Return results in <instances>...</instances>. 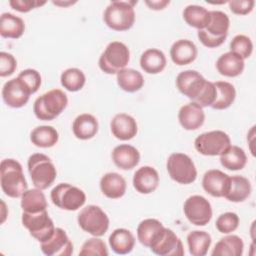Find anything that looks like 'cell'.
<instances>
[{
	"instance_id": "1",
	"label": "cell",
	"mask_w": 256,
	"mask_h": 256,
	"mask_svg": "<svg viewBox=\"0 0 256 256\" xmlns=\"http://www.w3.org/2000/svg\"><path fill=\"white\" fill-rule=\"evenodd\" d=\"M176 87L184 96L199 104L202 108L211 107L215 101L214 82L206 80L196 70H185L176 77Z\"/></svg>"
},
{
	"instance_id": "2",
	"label": "cell",
	"mask_w": 256,
	"mask_h": 256,
	"mask_svg": "<svg viewBox=\"0 0 256 256\" xmlns=\"http://www.w3.org/2000/svg\"><path fill=\"white\" fill-rule=\"evenodd\" d=\"M0 184L4 194L11 198H21L28 189L22 165L17 160L8 158L1 161Z\"/></svg>"
},
{
	"instance_id": "3",
	"label": "cell",
	"mask_w": 256,
	"mask_h": 256,
	"mask_svg": "<svg viewBox=\"0 0 256 256\" xmlns=\"http://www.w3.org/2000/svg\"><path fill=\"white\" fill-rule=\"evenodd\" d=\"M230 19L228 15L219 10L210 11V20L203 30H198L197 37L200 42L208 48L221 46L228 35Z\"/></svg>"
},
{
	"instance_id": "4",
	"label": "cell",
	"mask_w": 256,
	"mask_h": 256,
	"mask_svg": "<svg viewBox=\"0 0 256 256\" xmlns=\"http://www.w3.org/2000/svg\"><path fill=\"white\" fill-rule=\"evenodd\" d=\"M68 97L61 89H51L34 101L33 112L42 121H51L58 117L67 107Z\"/></svg>"
},
{
	"instance_id": "5",
	"label": "cell",
	"mask_w": 256,
	"mask_h": 256,
	"mask_svg": "<svg viewBox=\"0 0 256 256\" xmlns=\"http://www.w3.org/2000/svg\"><path fill=\"white\" fill-rule=\"evenodd\" d=\"M137 1H112L105 9L103 20L115 31H127L135 22L134 5Z\"/></svg>"
},
{
	"instance_id": "6",
	"label": "cell",
	"mask_w": 256,
	"mask_h": 256,
	"mask_svg": "<svg viewBox=\"0 0 256 256\" xmlns=\"http://www.w3.org/2000/svg\"><path fill=\"white\" fill-rule=\"evenodd\" d=\"M27 167L35 188L45 190L54 183L57 170L47 155L42 153L30 155L27 161Z\"/></svg>"
},
{
	"instance_id": "7",
	"label": "cell",
	"mask_w": 256,
	"mask_h": 256,
	"mask_svg": "<svg viewBox=\"0 0 256 256\" xmlns=\"http://www.w3.org/2000/svg\"><path fill=\"white\" fill-rule=\"evenodd\" d=\"M129 60V48L120 41H112L102 52L98 65L106 74H117L120 70L126 68Z\"/></svg>"
},
{
	"instance_id": "8",
	"label": "cell",
	"mask_w": 256,
	"mask_h": 256,
	"mask_svg": "<svg viewBox=\"0 0 256 256\" xmlns=\"http://www.w3.org/2000/svg\"><path fill=\"white\" fill-rule=\"evenodd\" d=\"M52 203L66 211H76L86 202V195L83 190L69 183H59L50 192Z\"/></svg>"
},
{
	"instance_id": "9",
	"label": "cell",
	"mask_w": 256,
	"mask_h": 256,
	"mask_svg": "<svg viewBox=\"0 0 256 256\" xmlns=\"http://www.w3.org/2000/svg\"><path fill=\"white\" fill-rule=\"evenodd\" d=\"M166 168L170 178L179 184H191L197 178V169L194 162L184 153L175 152L170 154Z\"/></svg>"
},
{
	"instance_id": "10",
	"label": "cell",
	"mask_w": 256,
	"mask_h": 256,
	"mask_svg": "<svg viewBox=\"0 0 256 256\" xmlns=\"http://www.w3.org/2000/svg\"><path fill=\"white\" fill-rule=\"evenodd\" d=\"M77 221L83 231L95 237L103 236L109 228L107 214L97 205H88L82 208Z\"/></svg>"
},
{
	"instance_id": "11",
	"label": "cell",
	"mask_w": 256,
	"mask_h": 256,
	"mask_svg": "<svg viewBox=\"0 0 256 256\" xmlns=\"http://www.w3.org/2000/svg\"><path fill=\"white\" fill-rule=\"evenodd\" d=\"M230 145L229 135L221 130L204 132L194 140L196 151L204 156H220Z\"/></svg>"
},
{
	"instance_id": "12",
	"label": "cell",
	"mask_w": 256,
	"mask_h": 256,
	"mask_svg": "<svg viewBox=\"0 0 256 256\" xmlns=\"http://www.w3.org/2000/svg\"><path fill=\"white\" fill-rule=\"evenodd\" d=\"M21 221L30 235L40 243L49 239L55 231L53 220L49 217L47 210L37 213L23 212Z\"/></svg>"
},
{
	"instance_id": "13",
	"label": "cell",
	"mask_w": 256,
	"mask_h": 256,
	"mask_svg": "<svg viewBox=\"0 0 256 256\" xmlns=\"http://www.w3.org/2000/svg\"><path fill=\"white\" fill-rule=\"evenodd\" d=\"M183 211L187 220L196 226L207 225L213 214L210 202L201 195L188 197L184 202Z\"/></svg>"
},
{
	"instance_id": "14",
	"label": "cell",
	"mask_w": 256,
	"mask_h": 256,
	"mask_svg": "<svg viewBox=\"0 0 256 256\" xmlns=\"http://www.w3.org/2000/svg\"><path fill=\"white\" fill-rule=\"evenodd\" d=\"M43 254L47 256H70L73 253V244L62 228H55L52 236L40 243Z\"/></svg>"
},
{
	"instance_id": "15",
	"label": "cell",
	"mask_w": 256,
	"mask_h": 256,
	"mask_svg": "<svg viewBox=\"0 0 256 256\" xmlns=\"http://www.w3.org/2000/svg\"><path fill=\"white\" fill-rule=\"evenodd\" d=\"M166 227L154 218H147L142 220L137 227V239L139 242L151 249L163 236Z\"/></svg>"
},
{
	"instance_id": "16",
	"label": "cell",
	"mask_w": 256,
	"mask_h": 256,
	"mask_svg": "<svg viewBox=\"0 0 256 256\" xmlns=\"http://www.w3.org/2000/svg\"><path fill=\"white\" fill-rule=\"evenodd\" d=\"M2 98L7 106L11 108H21L29 101L30 94L16 77L8 80L3 85Z\"/></svg>"
},
{
	"instance_id": "17",
	"label": "cell",
	"mask_w": 256,
	"mask_h": 256,
	"mask_svg": "<svg viewBox=\"0 0 256 256\" xmlns=\"http://www.w3.org/2000/svg\"><path fill=\"white\" fill-rule=\"evenodd\" d=\"M230 176L218 169H210L205 172L202 178V187L209 195L213 197H224L228 186Z\"/></svg>"
},
{
	"instance_id": "18",
	"label": "cell",
	"mask_w": 256,
	"mask_h": 256,
	"mask_svg": "<svg viewBox=\"0 0 256 256\" xmlns=\"http://www.w3.org/2000/svg\"><path fill=\"white\" fill-rule=\"evenodd\" d=\"M110 128L113 136L121 141L131 140L138 132L136 120L126 113L116 114L110 122Z\"/></svg>"
},
{
	"instance_id": "19",
	"label": "cell",
	"mask_w": 256,
	"mask_h": 256,
	"mask_svg": "<svg viewBox=\"0 0 256 256\" xmlns=\"http://www.w3.org/2000/svg\"><path fill=\"white\" fill-rule=\"evenodd\" d=\"M178 120L185 130H197L204 124L205 113L199 104L191 101L180 108L178 112Z\"/></svg>"
},
{
	"instance_id": "20",
	"label": "cell",
	"mask_w": 256,
	"mask_h": 256,
	"mask_svg": "<svg viewBox=\"0 0 256 256\" xmlns=\"http://www.w3.org/2000/svg\"><path fill=\"white\" fill-rule=\"evenodd\" d=\"M159 174L151 166H142L136 170L133 176V186L140 194H150L154 192L159 185Z\"/></svg>"
},
{
	"instance_id": "21",
	"label": "cell",
	"mask_w": 256,
	"mask_h": 256,
	"mask_svg": "<svg viewBox=\"0 0 256 256\" xmlns=\"http://www.w3.org/2000/svg\"><path fill=\"white\" fill-rule=\"evenodd\" d=\"M150 250L160 256H182L185 253L182 241L169 228L165 229L162 238Z\"/></svg>"
},
{
	"instance_id": "22",
	"label": "cell",
	"mask_w": 256,
	"mask_h": 256,
	"mask_svg": "<svg viewBox=\"0 0 256 256\" xmlns=\"http://www.w3.org/2000/svg\"><path fill=\"white\" fill-rule=\"evenodd\" d=\"M198 55L197 46L188 39H179L175 41L170 48L171 60L179 66L192 63Z\"/></svg>"
},
{
	"instance_id": "23",
	"label": "cell",
	"mask_w": 256,
	"mask_h": 256,
	"mask_svg": "<svg viewBox=\"0 0 256 256\" xmlns=\"http://www.w3.org/2000/svg\"><path fill=\"white\" fill-rule=\"evenodd\" d=\"M112 160L114 164L122 170H131L140 162V153L132 145L120 144L112 151Z\"/></svg>"
},
{
	"instance_id": "24",
	"label": "cell",
	"mask_w": 256,
	"mask_h": 256,
	"mask_svg": "<svg viewBox=\"0 0 256 256\" xmlns=\"http://www.w3.org/2000/svg\"><path fill=\"white\" fill-rule=\"evenodd\" d=\"M100 189L103 195L109 199H119L124 196L127 188L126 180L116 172H108L100 179Z\"/></svg>"
},
{
	"instance_id": "25",
	"label": "cell",
	"mask_w": 256,
	"mask_h": 256,
	"mask_svg": "<svg viewBox=\"0 0 256 256\" xmlns=\"http://www.w3.org/2000/svg\"><path fill=\"white\" fill-rule=\"evenodd\" d=\"M245 68L244 59L229 51L222 54L216 61L217 71L225 77H237Z\"/></svg>"
},
{
	"instance_id": "26",
	"label": "cell",
	"mask_w": 256,
	"mask_h": 256,
	"mask_svg": "<svg viewBox=\"0 0 256 256\" xmlns=\"http://www.w3.org/2000/svg\"><path fill=\"white\" fill-rule=\"evenodd\" d=\"M99 129L97 119L89 113L78 115L72 124V131L76 138L80 140H88L93 138Z\"/></svg>"
},
{
	"instance_id": "27",
	"label": "cell",
	"mask_w": 256,
	"mask_h": 256,
	"mask_svg": "<svg viewBox=\"0 0 256 256\" xmlns=\"http://www.w3.org/2000/svg\"><path fill=\"white\" fill-rule=\"evenodd\" d=\"M251 191V183L246 177L240 175L230 176L229 186L224 198L234 203L243 202L250 196Z\"/></svg>"
},
{
	"instance_id": "28",
	"label": "cell",
	"mask_w": 256,
	"mask_h": 256,
	"mask_svg": "<svg viewBox=\"0 0 256 256\" xmlns=\"http://www.w3.org/2000/svg\"><path fill=\"white\" fill-rule=\"evenodd\" d=\"M166 56L157 48L145 50L140 57V67L148 74H158L166 67Z\"/></svg>"
},
{
	"instance_id": "29",
	"label": "cell",
	"mask_w": 256,
	"mask_h": 256,
	"mask_svg": "<svg viewBox=\"0 0 256 256\" xmlns=\"http://www.w3.org/2000/svg\"><path fill=\"white\" fill-rule=\"evenodd\" d=\"M111 249L119 255L130 253L135 246V237L131 231L125 228L115 229L109 236Z\"/></svg>"
},
{
	"instance_id": "30",
	"label": "cell",
	"mask_w": 256,
	"mask_h": 256,
	"mask_svg": "<svg viewBox=\"0 0 256 256\" xmlns=\"http://www.w3.org/2000/svg\"><path fill=\"white\" fill-rule=\"evenodd\" d=\"M25 31V23L22 18L12 13H2L0 17V35L3 38L18 39Z\"/></svg>"
},
{
	"instance_id": "31",
	"label": "cell",
	"mask_w": 256,
	"mask_h": 256,
	"mask_svg": "<svg viewBox=\"0 0 256 256\" xmlns=\"http://www.w3.org/2000/svg\"><path fill=\"white\" fill-rule=\"evenodd\" d=\"M20 205L22 211L26 213H37L47 210L48 207L44 193L38 188L27 189L21 196Z\"/></svg>"
},
{
	"instance_id": "32",
	"label": "cell",
	"mask_w": 256,
	"mask_h": 256,
	"mask_svg": "<svg viewBox=\"0 0 256 256\" xmlns=\"http://www.w3.org/2000/svg\"><path fill=\"white\" fill-rule=\"evenodd\" d=\"M244 250L243 240L237 235H227L215 245L212 256H241Z\"/></svg>"
},
{
	"instance_id": "33",
	"label": "cell",
	"mask_w": 256,
	"mask_h": 256,
	"mask_svg": "<svg viewBox=\"0 0 256 256\" xmlns=\"http://www.w3.org/2000/svg\"><path fill=\"white\" fill-rule=\"evenodd\" d=\"M118 86L125 92L134 93L139 91L144 85L143 75L132 68H124L116 74Z\"/></svg>"
},
{
	"instance_id": "34",
	"label": "cell",
	"mask_w": 256,
	"mask_h": 256,
	"mask_svg": "<svg viewBox=\"0 0 256 256\" xmlns=\"http://www.w3.org/2000/svg\"><path fill=\"white\" fill-rule=\"evenodd\" d=\"M59 140V133L49 125H41L35 127L30 134V141L36 147L50 148L53 147Z\"/></svg>"
},
{
	"instance_id": "35",
	"label": "cell",
	"mask_w": 256,
	"mask_h": 256,
	"mask_svg": "<svg viewBox=\"0 0 256 256\" xmlns=\"http://www.w3.org/2000/svg\"><path fill=\"white\" fill-rule=\"evenodd\" d=\"M220 163L228 170L238 171L245 167L247 163V155L239 146L230 145L220 155Z\"/></svg>"
},
{
	"instance_id": "36",
	"label": "cell",
	"mask_w": 256,
	"mask_h": 256,
	"mask_svg": "<svg viewBox=\"0 0 256 256\" xmlns=\"http://www.w3.org/2000/svg\"><path fill=\"white\" fill-rule=\"evenodd\" d=\"M216 88V97L211 108L215 110H224L229 108L236 98V90L234 85L227 81L214 82Z\"/></svg>"
},
{
	"instance_id": "37",
	"label": "cell",
	"mask_w": 256,
	"mask_h": 256,
	"mask_svg": "<svg viewBox=\"0 0 256 256\" xmlns=\"http://www.w3.org/2000/svg\"><path fill=\"white\" fill-rule=\"evenodd\" d=\"M211 235L206 231L194 230L187 235V245L192 256H205L211 246Z\"/></svg>"
},
{
	"instance_id": "38",
	"label": "cell",
	"mask_w": 256,
	"mask_h": 256,
	"mask_svg": "<svg viewBox=\"0 0 256 256\" xmlns=\"http://www.w3.org/2000/svg\"><path fill=\"white\" fill-rule=\"evenodd\" d=\"M183 19L189 26L203 30L209 23L210 11L200 5H188L183 10Z\"/></svg>"
},
{
	"instance_id": "39",
	"label": "cell",
	"mask_w": 256,
	"mask_h": 256,
	"mask_svg": "<svg viewBox=\"0 0 256 256\" xmlns=\"http://www.w3.org/2000/svg\"><path fill=\"white\" fill-rule=\"evenodd\" d=\"M60 82L67 91L77 92L84 87L86 77L82 70L78 68H68L62 72Z\"/></svg>"
},
{
	"instance_id": "40",
	"label": "cell",
	"mask_w": 256,
	"mask_h": 256,
	"mask_svg": "<svg viewBox=\"0 0 256 256\" xmlns=\"http://www.w3.org/2000/svg\"><path fill=\"white\" fill-rule=\"evenodd\" d=\"M230 51L245 60L249 58L253 52V43L246 35H236L230 42Z\"/></svg>"
},
{
	"instance_id": "41",
	"label": "cell",
	"mask_w": 256,
	"mask_h": 256,
	"mask_svg": "<svg viewBox=\"0 0 256 256\" xmlns=\"http://www.w3.org/2000/svg\"><path fill=\"white\" fill-rule=\"evenodd\" d=\"M17 78L22 83V85L25 87V89L29 92V94H34L38 91V89L41 86V75L40 73L35 69H25L22 70Z\"/></svg>"
},
{
	"instance_id": "42",
	"label": "cell",
	"mask_w": 256,
	"mask_h": 256,
	"mask_svg": "<svg viewBox=\"0 0 256 256\" xmlns=\"http://www.w3.org/2000/svg\"><path fill=\"white\" fill-rule=\"evenodd\" d=\"M79 255L81 256H107L108 255V249L105 244V242L98 238V237H92L87 239L81 247V250L79 251Z\"/></svg>"
},
{
	"instance_id": "43",
	"label": "cell",
	"mask_w": 256,
	"mask_h": 256,
	"mask_svg": "<svg viewBox=\"0 0 256 256\" xmlns=\"http://www.w3.org/2000/svg\"><path fill=\"white\" fill-rule=\"evenodd\" d=\"M239 216L234 212H225L218 216L215 222L216 229L223 234L234 232L239 226Z\"/></svg>"
},
{
	"instance_id": "44",
	"label": "cell",
	"mask_w": 256,
	"mask_h": 256,
	"mask_svg": "<svg viewBox=\"0 0 256 256\" xmlns=\"http://www.w3.org/2000/svg\"><path fill=\"white\" fill-rule=\"evenodd\" d=\"M17 68L15 57L8 52H0V76L7 77L12 75Z\"/></svg>"
},
{
	"instance_id": "45",
	"label": "cell",
	"mask_w": 256,
	"mask_h": 256,
	"mask_svg": "<svg viewBox=\"0 0 256 256\" xmlns=\"http://www.w3.org/2000/svg\"><path fill=\"white\" fill-rule=\"evenodd\" d=\"M229 9L236 15H247L252 12L255 1L254 0H232L228 2Z\"/></svg>"
},
{
	"instance_id": "46",
	"label": "cell",
	"mask_w": 256,
	"mask_h": 256,
	"mask_svg": "<svg viewBox=\"0 0 256 256\" xmlns=\"http://www.w3.org/2000/svg\"><path fill=\"white\" fill-rule=\"evenodd\" d=\"M46 4V1L37 0H10L9 5L16 11L21 13H27L32 9L41 7Z\"/></svg>"
},
{
	"instance_id": "47",
	"label": "cell",
	"mask_w": 256,
	"mask_h": 256,
	"mask_svg": "<svg viewBox=\"0 0 256 256\" xmlns=\"http://www.w3.org/2000/svg\"><path fill=\"white\" fill-rule=\"evenodd\" d=\"M145 4L152 10H162L170 4L169 0H146Z\"/></svg>"
},
{
	"instance_id": "48",
	"label": "cell",
	"mask_w": 256,
	"mask_h": 256,
	"mask_svg": "<svg viewBox=\"0 0 256 256\" xmlns=\"http://www.w3.org/2000/svg\"><path fill=\"white\" fill-rule=\"evenodd\" d=\"M52 3L57 5V6H60V7H67L69 5L75 4L76 1H62V0H60V1H52Z\"/></svg>"
}]
</instances>
